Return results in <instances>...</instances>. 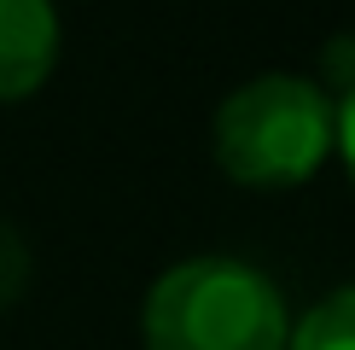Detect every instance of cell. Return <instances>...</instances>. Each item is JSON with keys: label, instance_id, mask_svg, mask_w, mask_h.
<instances>
[{"label": "cell", "instance_id": "obj_4", "mask_svg": "<svg viewBox=\"0 0 355 350\" xmlns=\"http://www.w3.org/2000/svg\"><path fill=\"white\" fill-rule=\"evenodd\" d=\"M286 350H355V286H338L303 315H291Z\"/></svg>", "mask_w": 355, "mask_h": 350}, {"label": "cell", "instance_id": "obj_5", "mask_svg": "<svg viewBox=\"0 0 355 350\" xmlns=\"http://www.w3.org/2000/svg\"><path fill=\"white\" fill-rule=\"evenodd\" d=\"M29 274H35V257H29V240L18 233L12 216H0V315L29 292Z\"/></svg>", "mask_w": 355, "mask_h": 350}, {"label": "cell", "instance_id": "obj_3", "mask_svg": "<svg viewBox=\"0 0 355 350\" xmlns=\"http://www.w3.org/2000/svg\"><path fill=\"white\" fill-rule=\"evenodd\" d=\"M58 65L53 0H0V106L41 94Z\"/></svg>", "mask_w": 355, "mask_h": 350}, {"label": "cell", "instance_id": "obj_1", "mask_svg": "<svg viewBox=\"0 0 355 350\" xmlns=\"http://www.w3.org/2000/svg\"><path fill=\"white\" fill-rule=\"evenodd\" d=\"M291 303L239 257H181L152 281L140 303L146 350H286Z\"/></svg>", "mask_w": 355, "mask_h": 350}, {"label": "cell", "instance_id": "obj_6", "mask_svg": "<svg viewBox=\"0 0 355 350\" xmlns=\"http://www.w3.org/2000/svg\"><path fill=\"white\" fill-rule=\"evenodd\" d=\"M320 88H332V94H349L355 88V35L344 29V35L327 41V53H320Z\"/></svg>", "mask_w": 355, "mask_h": 350}, {"label": "cell", "instance_id": "obj_2", "mask_svg": "<svg viewBox=\"0 0 355 350\" xmlns=\"http://www.w3.org/2000/svg\"><path fill=\"white\" fill-rule=\"evenodd\" d=\"M216 169L250 193H286L332 158V94L297 70L239 82L210 117Z\"/></svg>", "mask_w": 355, "mask_h": 350}, {"label": "cell", "instance_id": "obj_7", "mask_svg": "<svg viewBox=\"0 0 355 350\" xmlns=\"http://www.w3.org/2000/svg\"><path fill=\"white\" fill-rule=\"evenodd\" d=\"M332 152L344 158V175H349V193H355V88L332 99Z\"/></svg>", "mask_w": 355, "mask_h": 350}]
</instances>
